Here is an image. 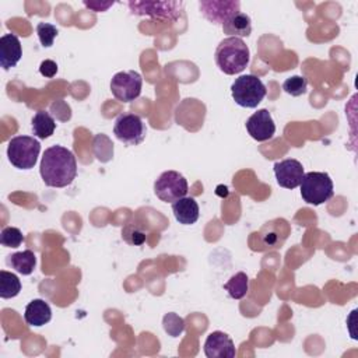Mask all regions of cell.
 Segmentation results:
<instances>
[{
    "label": "cell",
    "mask_w": 358,
    "mask_h": 358,
    "mask_svg": "<svg viewBox=\"0 0 358 358\" xmlns=\"http://www.w3.org/2000/svg\"><path fill=\"white\" fill-rule=\"evenodd\" d=\"M41 144L31 136H17L8 141L7 157L17 169H31L38 161Z\"/></svg>",
    "instance_id": "cell-4"
},
{
    "label": "cell",
    "mask_w": 358,
    "mask_h": 358,
    "mask_svg": "<svg viewBox=\"0 0 358 358\" xmlns=\"http://www.w3.org/2000/svg\"><path fill=\"white\" fill-rule=\"evenodd\" d=\"M189 186L185 176L176 171H165L154 182L155 196L165 203H175L187 194Z\"/></svg>",
    "instance_id": "cell-8"
},
{
    "label": "cell",
    "mask_w": 358,
    "mask_h": 358,
    "mask_svg": "<svg viewBox=\"0 0 358 358\" xmlns=\"http://www.w3.org/2000/svg\"><path fill=\"white\" fill-rule=\"evenodd\" d=\"M24 319L27 324L41 327L50 322L52 319V309L49 303L43 299H32L27 306L24 312Z\"/></svg>",
    "instance_id": "cell-16"
},
{
    "label": "cell",
    "mask_w": 358,
    "mask_h": 358,
    "mask_svg": "<svg viewBox=\"0 0 358 358\" xmlns=\"http://www.w3.org/2000/svg\"><path fill=\"white\" fill-rule=\"evenodd\" d=\"M224 34L235 38H243L249 36L252 32V20L246 13L238 11L234 15H231L224 24H222Z\"/></svg>",
    "instance_id": "cell-17"
},
{
    "label": "cell",
    "mask_w": 358,
    "mask_h": 358,
    "mask_svg": "<svg viewBox=\"0 0 358 358\" xmlns=\"http://www.w3.org/2000/svg\"><path fill=\"white\" fill-rule=\"evenodd\" d=\"M145 133L147 127L143 119L136 113L123 112L115 120L113 134L126 145H138L144 141Z\"/></svg>",
    "instance_id": "cell-7"
},
{
    "label": "cell",
    "mask_w": 358,
    "mask_h": 358,
    "mask_svg": "<svg viewBox=\"0 0 358 358\" xmlns=\"http://www.w3.org/2000/svg\"><path fill=\"white\" fill-rule=\"evenodd\" d=\"M131 14L148 15L161 21H176L183 11L182 1H129Z\"/></svg>",
    "instance_id": "cell-6"
},
{
    "label": "cell",
    "mask_w": 358,
    "mask_h": 358,
    "mask_svg": "<svg viewBox=\"0 0 358 358\" xmlns=\"http://www.w3.org/2000/svg\"><path fill=\"white\" fill-rule=\"evenodd\" d=\"M143 77L134 70L119 71L110 80L112 95L122 102H131L141 94Z\"/></svg>",
    "instance_id": "cell-9"
},
{
    "label": "cell",
    "mask_w": 358,
    "mask_h": 358,
    "mask_svg": "<svg viewBox=\"0 0 358 358\" xmlns=\"http://www.w3.org/2000/svg\"><path fill=\"white\" fill-rule=\"evenodd\" d=\"M308 88V80L303 76H292L288 77L282 83V90L291 96H299L306 92Z\"/></svg>",
    "instance_id": "cell-24"
},
{
    "label": "cell",
    "mask_w": 358,
    "mask_h": 358,
    "mask_svg": "<svg viewBox=\"0 0 358 358\" xmlns=\"http://www.w3.org/2000/svg\"><path fill=\"white\" fill-rule=\"evenodd\" d=\"M84 6L87 8H91V10L96 11V13H99V11H106L110 6H113V1H87L85 0Z\"/></svg>",
    "instance_id": "cell-28"
},
{
    "label": "cell",
    "mask_w": 358,
    "mask_h": 358,
    "mask_svg": "<svg viewBox=\"0 0 358 358\" xmlns=\"http://www.w3.org/2000/svg\"><path fill=\"white\" fill-rule=\"evenodd\" d=\"M21 291V281L14 273L1 270L0 271V296L3 299L14 298Z\"/></svg>",
    "instance_id": "cell-21"
},
{
    "label": "cell",
    "mask_w": 358,
    "mask_h": 358,
    "mask_svg": "<svg viewBox=\"0 0 358 358\" xmlns=\"http://www.w3.org/2000/svg\"><path fill=\"white\" fill-rule=\"evenodd\" d=\"M204 354L207 358H234L235 344L224 331H213L204 341Z\"/></svg>",
    "instance_id": "cell-13"
},
{
    "label": "cell",
    "mask_w": 358,
    "mask_h": 358,
    "mask_svg": "<svg viewBox=\"0 0 358 358\" xmlns=\"http://www.w3.org/2000/svg\"><path fill=\"white\" fill-rule=\"evenodd\" d=\"M214 60L224 74L235 76L248 67L250 62V50L243 39L228 36L217 46Z\"/></svg>",
    "instance_id": "cell-2"
},
{
    "label": "cell",
    "mask_w": 358,
    "mask_h": 358,
    "mask_svg": "<svg viewBox=\"0 0 358 358\" xmlns=\"http://www.w3.org/2000/svg\"><path fill=\"white\" fill-rule=\"evenodd\" d=\"M303 166L298 159L287 158L274 164L275 180L281 187L295 189L303 178Z\"/></svg>",
    "instance_id": "cell-11"
},
{
    "label": "cell",
    "mask_w": 358,
    "mask_h": 358,
    "mask_svg": "<svg viewBox=\"0 0 358 358\" xmlns=\"http://www.w3.org/2000/svg\"><path fill=\"white\" fill-rule=\"evenodd\" d=\"M39 73H41L43 77H46V78H52V77H55L56 73H57V64H56L53 60L46 59V60H43V62L41 63V66H39Z\"/></svg>",
    "instance_id": "cell-27"
},
{
    "label": "cell",
    "mask_w": 358,
    "mask_h": 358,
    "mask_svg": "<svg viewBox=\"0 0 358 358\" xmlns=\"http://www.w3.org/2000/svg\"><path fill=\"white\" fill-rule=\"evenodd\" d=\"M162 326L165 333H168L171 337H179L185 331V320L173 312H169L164 316Z\"/></svg>",
    "instance_id": "cell-23"
},
{
    "label": "cell",
    "mask_w": 358,
    "mask_h": 358,
    "mask_svg": "<svg viewBox=\"0 0 358 358\" xmlns=\"http://www.w3.org/2000/svg\"><path fill=\"white\" fill-rule=\"evenodd\" d=\"M36 34H38L41 45L43 48H50L53 45V41L57 36L59 31L55 25H52L49 22H39L36 25Z\"/></svg>",
    "instance_id": "cell-26"
},
{
    "label": "cell",
    "mask_w": 358,
    "mask_h": 358,
    "mask_svg": "<svg viewBox=\"0 0 358 358\" xmlns=\"http://www.w3.org/2000/svg\"><path fill=\"white\" fill-rule=\"evenodd\" d=\"M24 242L22 232L15 227H6L0 234V243L6 248H18Z\"/></svg>",
    "instance_id": "cell-25"
},
{
    "label": "cell",
    "mask_w": 358,
    "mask_h": 358,
    "mask_svg": "<svg viewBox=\"0 0 358 358\" xmlns=\"http://www.w3.org/2000/svg\"><path fill=\"white\" fill-rule=\"evenodd\" d=\"M199 7L204 18H207L210 22L215 25H222L231 15L241 11V3L234 0L200 1Z\"/></svg>",
    "instance_id": "cell-10"
},
{
    "label": "cell",
    "mask_w": 358,
    "mask_h": 358,
    "mask_svg": "<svg viewBox=\"0 0 358 358\" xmlns=\"http://www.w3.org/2000/svg\"><path fill=\"white\" fill-rule=\"evenodd\" d=\"M175 220L182 225H192L199 220V204L193 197H182L172 203Z\"/></svg>",
    "instance_id": "cell-15"
},
{
    "label": "cell",
    "mask_w": 358,
    "mask_h": 358,
    "mask_svg": "<svg viewBox=\"0 0 358 358\" xmlns=\"http://www.w3.org/2000/svg\"><path fill=\"white\" fill-rule=\"evenodd\" d=\"M22 56V48L20 39L14 34H6L0 38V66L4 70H10L17 66Z\"/></svg>",
    "instance_id": "cell-14"
},
{
    "label": "cell",
    "mask_w": 358,
    "mask_h": 358,
    "mask_svg": "<svg viewBox=\"0 0 358 358\" xmlns=\"http://www.w3.org/2000/svg\"><path fill=\"white\" fill-rule=\"evenodd\" d=\"M8 264L20 274L29 275L36 266V256L32 250L27 249L22 252H15L8 256Z\"/></svg>",
    "instance_id": "cell-19"
},
{
    "label": "cell",
    "mask_w": 358,
    "mask_h": 358,
    "mask_svg": "<svg viewBox=\"0 0 358 358\" xmlns=\"http://www.w3.org/2000/svg\"><path fill=\"white\" fill-rule=\"evenodd\" d=\"M224 289L228 292V295L232 299H242L249 289V278L246 275V273L239 271L236 274H234L225 284H224Z\"/></svg>",
    "instance_id": "cell-20"
},
{
    "label": "cell",
    "mask_w": 358,
    "mask_h": 358,
    "mask_svg": "<svg viewBox=\"0 0 358 358\" xmlns=\"http://www.w3.org/2000/svg\"><path fill=\"white\" fill-rule=\"evenodd\" d=\"M39 172L46 186L66 187L71 185L77 175L76 157L66 147L52 145L42 155Z\"/></svg>",
    "instance_id": "cell-1"
},
{
    "label": "cell",
    "mask_w": 358,
    "mask_h": 358,
    "mask_svg": "<svg viewBox=\"0 0 358 358\" xmlns=\"http://www.w3.org/2000/svg\"><path fill=\"white\" fill-rule=\"evenodd\" d=\"M249 136L256 141H267L275 133L274 120L267 109H259L245 123Z\"/></svg>",
    "instance_id": "cell-12"
},
{
    "label": "cell",
    "mask_w": 358,
    "mask_h": 358,
    "mask_svg": "<svg viewBox=\"0 0 358 358\" xmlns=\"http://www.w3.org/2000/svg\"><path fill=\"white\" fill-rule=\"evenodd\" d=\"M122 238L129 245L140 246L147 239V231H145L144 227H141L137 222H129L122 229Z\"/></svg>",
    "instance_id": "cell-22"
},
{
    "label": "cell",
    "mask_w": 358,
    "mask_h": 358,
    "mask_svg": "<svg viewBox=\"0 0 358 358\" xmlns=\"http://www.w3.org/2000/svg\"><path fill=\"white\" fill-rule=\"evenodd\" d=\"M31 123H32L34 136H36L38 138H42V140L50 137L56 129L55 119L46 110H38L34 115Z\"/></svg>",
    "instance_id": "cell-18"
},
{
    "label": "cell",
    "mask_w": 358,
    "mask_h": 358,
    "mask_svg": "<svg viewBox=\"0 0 358 358\" xmlns=\"http://www.w3.org/2000/svg\"><path fill=\"white\" fill-rule=\"evenodd\" d=\"M231 92L235 103L242 108H256L267 94L266 85L262 80L253 74H245L231 85Z\"/></svg>",
    "instance_id": "cell-5"
},
{
    "label": "cell",
    "mask_w": 358,
    "mask_h": 358,
    "mask_svg": "<svg viewBox=\"0 0 358 358\" xmlns=\"http://www.w3.org/2000/svg\"><path fill=\"white\" fill-rule=\"evenodd\" d=\"M302 199L312 206L329 201L334 194L333 180L326 172H308L299 183Z\"/></svg>",
    "instance_id": "cell-3"
}]
</instances>
